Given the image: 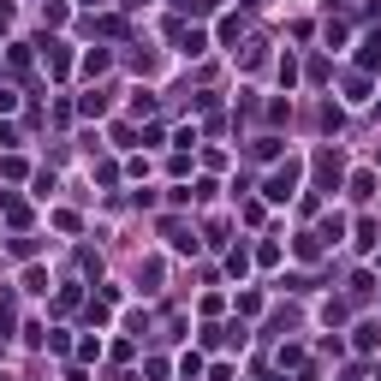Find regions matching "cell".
Masks as SVG:
<instances>
[{
  "instance_id": "6da1fadb",
  "label": "cell",
  "mask_w": 381,
  "mask_h": 381,
  "mask_svg": "<svg viewBox=\"0 0 381 381\" xmlns=\"http://www.w3.org/2000/svg\"><path fill=\"white\" fill-rule=\"evenodd\" d=\"M298 179H304V167H298V161H286V167H280V173H268V203H286V197H298Z\"/></svg>"
},
{
  "instance_id": "7a4b0ae2",
  "label": "cell",
  "mask_w": 381,
  "mask_h": 381,
  "mask_svg": "<svg viewBox=\"0 0 381 381\" xmlns=\"http://www.w3.org/2000/svg\"><path fill=\"white\" fill-rule=\"evenodd\" d=\"M316 179H322V190L339 185V155H334V149H322V155H316Z\"/></svg>"
},
{
  "instance_id": "3957f363",
  "label": "cell",
  "mask_w": 381,
  "mask_h": 381,
  "mask_svg": "<svg viewBox=\"0 0 381 381\" xmlns=\"http://www.w3.org/2000/svg\"><path fill=\"white\" fill-rule=\"evenodd\" d=\"M66 66H72V54H66V42H48V72L66 78Z\"/></svg>"
},
{
  "instance_id": "277c9868",
  "label": "cell",
  "mask_w": 381,
  "mask_h": 381,
  "mask_svg": "<svg viewBox=\"0 0 381 381\" xmlns=\"http://www.w3.org/2000/svg\"><path fill=\"white\" fill-rule=\"evenodd\" d=\"M375 346H381V322H364L357 328V352H375Z\"/></svg>"
},
{
  "instance_id": "5b68a950",
  "label": "cell",
  "mask_w": 381,
  "mask_h": 381,
  "mask_svg": "<svg viewBox=\"0 0 381 381\" xmlns=\"http://www.w3.org/2000/svg\"><path fill=\"white\" fill-rule=\"evenodd\" d=\"M179 48H185V54H203L209 36H203V30H179Z\"/></svg>"
},
{
  "instance_id": "8992f818",
  "label": "cell",
  "mask_w": 381,
  "mask_h": 381,
  "mask_svg": "<svg viewBox=\"0 0 381 381\" xmlns=\"http://www.w3.org/2000/svg\"><path fill=\"white\" fill-rule=\"evenodd\" d=\"M364 66H381V36H369V42H364Z\"/></svg>"
},
{
  "instance_id": "52a82bcc",
  "label": "cell",
  "mask_w": 381,
  "mask_h": 381,
  "mask_svg": "<svg viewBox=\"0 0 381 381\" xmlns=\"http://www.w3.org/2000/svg\"><path fill=\"white\" fill-rule=\"evenodd\" d=\"M375 161H381V155H375Z\"/></svg>"
}]
</instances>
